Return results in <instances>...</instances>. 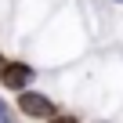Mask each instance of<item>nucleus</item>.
<instances>
[{
  "instance_id": "nucleus-2",
  "label": "nucleus",
  "mask_w": 123,
  "mask_h": 123,
  "mask_svg": "<svg viewBox=\"0 0 123 123\" xmlns=\"http://www.w3.org/2000/svg\"><path fill=\"white\" fill-rule=\"evenodd\" d=\"M0 76H4V87H11V91H22V87L33 80V69H29V65H22V62H15V65H7Z\"/></svg>"
},
{
  "instance_id": "nucleus-6",
  "label": "nucleus",
  "mask_w": 123,
  "mask_h": 123,
  "mask_svg": "<svg viewBox=\"0 0 123 123\" xmlns=\"http://www.w3.org/2000/svg\"><path fill=\"white\" fill-rule=\"evenodd\" d=\"M119 4H123V0H119Z\"/></svg>"
},
{
  "instance_id": "nucleus-3",
  "label": "nucleus",
  "mask_w": 123,
  "mask_h": 123,
  "mask_svg": "<svg viewBox=\"0 0 123 123\" xmlns=\"http://www.w3.org/2000/svg\"><path fill=\"white\" fill-rule=\"evenodd\" d=\"M0 123H11V116H7V109H4V101H0Z\"/></svg>"
},
{
  "instance_id": "nucleus-1",
  "label": "nucleus",
  "mask_w": 123,
  "mask_h": 123,
  "mask_svg": "<svg viewBox=\"0 0 123 123\" xmlns=\"http://www.w3.org/2000/svg\"><path fill=\"white\" fill-rule=\"evenodd\" d=\"M18 109H22L25 116H33V119H43V116L54 119V105H51L43 94H33V91H22V94H18Z\"/></svg>"
},
{
  "instance_id": "nucleus-5",
  "label": "nucleus",
  "mask_w": 123,
  "mask_h": 123,
  "mask_svg": "<svg viewBox=\"0 0 123 123\" xmlns=\"http://www.w3.org/2000/svg\"><path fill=\"white\" fill-rule=\"evenodd\" d=\"M4 69H7V62H4V58H0V73H4Z\"/></svg>"
},
{
  "instance_id": "nucleus-4",
  "label": "nucleus",
  "mask_w": 123,
  "mask_h": 123,
  "mask_svg": "<svg viewBox=\"0 0 123 123\" xmlns=\"http://www.w3.org/2000/svg\"><path fill=\"white\" fill-rule=\"evenodd\" d=\"M51 123H76V119H73V116H54Z\"/></svg>"
}]
</instances>
